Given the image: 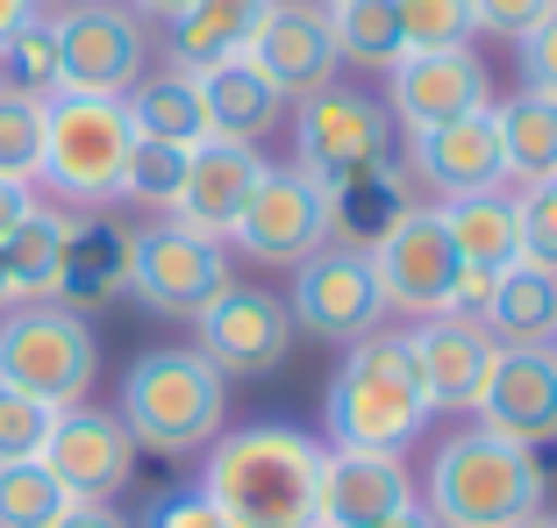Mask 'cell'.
I'll return each instance as SVG.
<instances>
[{
	"label": "cell",
	"instance_id": "cell-1",
	"mask_svg": "<svg viewBox=\"0 0 557 528\" xmlns=\"http://www.w3.org/2000/svg\"><path fill=\"white\" fill-rule=\"evenodd\" d=\"M322 457L329 443L314 436L286 422H250L208 443L194 493L222 507L236 528H322Z\"/></svg>",
	"mask_w": 557,
	"mask_h": 528
},
{
	"label": "cell",
	"instance_id": "cell-2",
	"mask_svg": "<svg viewBox=\"0 0 557 528\" xmlns=\"http://www.w3.org/2000/svg\"><path fill=\"white\" fill-rule=\"evenodd\" d=\"M429 393L414 379V357L400 336L372 329L344 350L336 379L322 393V436L329 450H379V457H408L414 436L429 429Z\"/></svg>",
	"mask_w": 557,
	"mask_h": 528
},
{
	"label": "cell",
	"instance_id": "cell-3",
	"mask_svg": "<svg viewBox=\"0 0 557 528\" xmlns=\"http://www.w3.org/2000/svg\"><path fill=\"white\" fill-rule=\"evenodd\" d=\"M122 429L150 457H194L230 422V379L194 343H164L122 372Z\"/></svg>",
	"mask_w": 557,
	"mask_h": 528
},
{
	"label": "cell",
	"instance_id": "cell-4",
	"mask_svg": "<svg viewBox=\"0 0 557 528\" xmlns=\"http://www.w3.org/2000/svg\"><path fill=\"white\" fill-rule=\"evenodd\" d=\"M429 521L436 528H522L543 514V464L536 450L493 429L443 436L429 457Z\"/></svg>",
	"mask_w": 557,
	"mask_h": 528
},
{
	"label": "cell",
	"instance_id": "cell-5",
	"mask_svg": "<svg viewBox=\"0 0 557 528\" xmlns=\"http://www.w3.org/2000/svg\"><path fill=\"white\" fill-rule=\"evenodd\" d=\"M129 143H136V129H129V115H122V100L50 93L44 100V165H36V186H44L58 208L100 215V208H115V193H122Z\"/></svg>",
	"mask_w": 557,
	"mask_h": 528
},
{
	"label": "cell",
	"instance_id": "cell-6",
	"mask_svg": "<svg viewBox=\"0 0 557 528\" xmlns=\"http://www.w3.org/2000/svg\"><path fill=\"white\" fill-rule=\"evenodd\" d=\"M100 379V336L58 300H15L0 314V386L36 393L44 407H79Z\"/></svg>",
	"mask_w": 557,
	"mask_h": 528
},
{
	"label": "cell",
	"instance_id": "cell-7",
	"mask_svg": "<svg viewBox=\"0 0 557 528\" xmlns=\"http://www.w3.org/2000/svg\"><path fill=\"white\" fill-rule=\"evenodd\" d=\"M294 143H300V172L322 193H336L364 172L394 165V115H386V100L358 93V86H322V93L300 100Z\"/></svg>",
	"mask_w": 557,
	"mask_h": 528
},
{
	"label": "cell",
	"instance_id": "cell-8",
	"mask_svg": "<svg viewBox=\"0 0 557 528\" xmlns=\"http://www.w3.org/2000/svg\"><path fill=\"white\" fill-rule=\"evenodd\" d=\"M372 279H379V300H386V314H408V322H429V314L450 307V286H458V243H450V229H443V208H429V200H414V208H400L386 229L372 236Z\"/></svg>",
	"mask_w": 557,
	"mask_h": 528
},
{
	"label": "cell",
	"instance_id": "cell-9",
	"mask_svg": "<svg viewBox=\"0 0 557 528\" xmlns=\"http://www.w3.org/2000/svg\"><path fill=\"white\" fill-rule=\"evenodd\" d=\"M58 29V72H65V93H100L122 100L150 65V29L136 8L122 0H79L65 15H50Z\"/></svg>",
	"mask_w": 557,
	"mask_h": 528
},
{
	"label": "cell",
	"instance_id": "cell-10",
	"mask_svg": "<svg viewBox=\"0 0 557 528\" xmlns=\"http://www.w3.org/2000/svg\"><path fill=\"white\" fill-rule=\"evenodd\" d=\"M222 286H230V250L222 243L180 229V222L129 229V300H144L150 314L194 322Z\"/></svg>",
	"mask_w": 557,
	"mask_h": 528
},
{
	"label": "cell",
	"instance_id": "cell-11",
	"mask_svg": "<svg viewBox=\"0 0 557 528\" xmlns=\"http://www.w3.org/2000/svg\"><path fill=\"white\" fill-rule=\"evenodd\" d=\"M294 336L300 329H294V314H286V300L264 293V286H236V279L194 314V350L222 379H264V372H278Z\"/></svg>",
	"mask_w": 557,
	"mask_h": 528
},
{
	"label": "cell",
	"instance_id": "cell-12",
	"mask_svg": "<svg viewBox=\"0 0 557 528\" xmlns=\"http://www.w3.org/2000/svg\"><path fill=\"white\" fill-rule=\"evenodd\" d=\"M294 329H308L314 343H358L386 322V300H379V279H372V257L350 243H322L308 264H294Z\"/></svg>",
	"mask_w": 557,
	"mask_h": 528
},
{
	"label": "cell",
	"instance_id": "cell-13",
	"mask_svg": "<svg viewBox=\"0 0 557 528\" xmlns=\"http://www.w3.org/2000/svg\"><path fill=\"white\" fill-rule=\"evenodd\" d=\"M329 236H336V208H329V193L300 165H286V172H264V179H258L250 208L236 215V229H230V243L244 250V257H258V264H308Z\"/></svg>",
	"mask_w": 557,
	"mask_h": 528
},
{
	"label": "cell",
	"instance_id": "cell-14",
	"mask_svg": "<svg viewBox=\"0 0 557 528\" xmlns=\"http://www.w3.org/2000/svg\"><path fill=\"white\" fill-rule=\"evenodd\" d=\"M493 108V79L479 65V50L458 43V50H400L386 65V115L400 129H436V122H458V115H479Z\"/></svg>",
	"mask_w": 557,
	"mask_h": 528
},
{
	"label": "cell",
	"instance_id": "cell-15",
	"mask_svg": "<svg viewBox=\"0 0 557 528\" xmlns=\"http://www.w3.org/2000/svg\"><path fill=\"white\" fill-rule=\"evenodd\" d=\"M44 472L65 486L72 500H115L136 479V436L122 429V414L108 407H65L44 443Z\"/></svg>",
	"mask_w": 557,
	"mask_h": 528
},
{
	"label": "cell",
	"instance_id": "cell-16",
	"mask_svg": "<svg viewBox=\"0 0 557 528\" xmlns=\"http://www.w3.org/2000/svg\"><path fill=\"white\" fill-rule=\"evenodd\" d=\"M264 172H272V165L258 158V143L208 136V143L186 150V179H180V200H172V215H164V222H180V229L208 236V243H230L236 215L250 208V193H258Z\"/></svg>",
	"mask_w": 557,
	"mask_h": 528
},
{
	"label": "cell",
	"instance_id": "cell-17",
	"mask_svg": "<svg viewBox=\"0 0 557 528\" xmlns=\"http://www.w3.org/2000/svg\"><path fill=\"white\" fill-rule=\"evenodd\" d=\"M244 58L286 100H308V93H322V86H336V65H344L336 29H329V8H314V0H272V15L258 22Z\"/></svg>",
	"mask_w": 557,
	"mask_h": 528
},
{
	"label": "cell",
	"instance_id": "cell-18",
	"mask_svg": "<svg viewBox=\"0 0 557 528\" xmlns=\"http://www.w3.org/2000/svg\"><path fill=\"white\" fill-rule=\"evenodd\" d=\"M400 343H408V357H414V379H422L429 407L436 414H479V393H486L493 357H500V343H493L479 322L429 314V322H414Z\"/></svg>",
	"mask_w": 557,
	"mask_h": 528
},
{
	"label": "cell",
	"instance_id": "cell-19",
	"mask_svg": "<svg viewBox=\"0 0 557 528\" xmlns=\"http://www.w3.org/2000/svg\"><path fill=\"white\" fill-rule=\"evenodd\" d=\"M479 429L508 436L522 450L557 443V343L550 350H500L479 393Z\"/></svg>",
	"mask_w": 557,
	"mask_h": 528
},
{
	"label": "cell",
	"instance_id": "cell-20",
	"mask_svg": "<svg viewBox=\"0 0 557 528\" xmlns=\"http://www.w3.org/2000/svg\"><path fill=\"white\" fill-rule=\"evenodd\" d=\"M408 172L422 186H436L443 200H458V193H500V186H508V158H500L493 108L458 115V122H436V129H414Z\"/></svg>",
	"mask_w": 557,
	"mask_h": 528
},
{
	"label": "cell",
	"instance_id": "cell-21",
	"mask_svg": "<svg viewBox=\"0 0 557 528\" xmlns=\"http://www.w3.org/2000/svg\"><path fill=\"white\" fill-rule=\"evenodd\" d=\"M414 500L422 493L400 457H379V450H329L322 457V528H379Z\"/></svg>",
	"mask_w": 557,
	"mask_h": 528
},
{
	"label": "cell",
	"instance_id": "cell-22",
	"mask_svg": "<svg viewBox=\"0 0 557 528\" xmlns=\"http://www.w3.org/2000/svg\"><path fill=\"white\" fill-rule=\"evenodd\" d=\"M264 15H272V0H194L186 15L164 22V58L172 72H208L222 58H244Z\"/></svg>",
	"mask_w": 557,
	"mask_h": 528
},
{
	"label": "cell",
	"instance_id": "cell-23",
	"mask_svg": "<svg viewBox=\"0 0 557 528\" xmlns=\"http://www.w3.org/2000/svg\"><path fill=\"white\" fill-rule=\"evenodd\" d=\"M200 79V100H208V129L230 136V143H264L286 115V93L264 79L250 58H222V65L194 72Z\"/></svg>",
	"mask_w": 557,
	"mask_h": 528
},
{
	"label": "cell",
	"instance_id": "cell-24",
	"mask_svg": "<svg viewBox=\"0 0 557 528\" xmlns=\"http://www.w3.org/2000/svg\"><path fill=\"white\" fill-rule=\"evenodd\" d=\"M479 329L500 350H550L557 343V272L543 264H508L493 279V300L479 314Z\"/></svg>",
	"mask_w": 557,
	"mask_h": 528
},
{
	"label": "cell",
	"instance_id": "cell-25",
	"mask_svg": "<svg viewBox=\"0 0 557 528\" xmlns=\"http://www.w3.org/2000/svg\"><path fill=\"white\" fill-rule=\"evenodd\" d=\"M129 293V229L108 215H86L79 236L65 250V279H58V307L72 314H94L108 300Z\"/></svg>",
	"mask_w": 557,
	"mask_h": 528
},
{
	"label": "cell",
	"instance_id": "cell-26",
	"mask_svg": "<svg viewBox=\"0 0 557 528\" xmlns=\"http://www.w3.org/2000/svg\"><path fill=\"white\" fill-rule=\"evenodd\" d=\"M79 208H58V200H36V215L22 222L8 243H0V257H8V286H15V300H58V279H65V250L72 236H79Z\"/></svg>",
	"mask_w": 557,
	"mask_h": 528
},
{
	"label": "cell",
	"instance_id": "cell-27",
	"mask_svg": "<svg viewBox=\"0 0 557 528\" xmlns=\"http://www.w3.org/2000/svg\"><path fill=\"white\" fill-rule=\"evenodd\" d=\"M122 115H129V129L136 136H150V143H180V150H194V143H208V100H200V79L194 72H158V79H136L129 93H122Z\"/></svg>",
	"mask_w": 557,
	"mask_h": 528
},
{
	"label": "cell",
	"instance_id": "cell-28",
	"mask_svg": "<svg viewBox=\"0 0 557 528\" xmlns=\"http://www.w3.org/2000/svg\"><path fill=\"white\" fill-rule=\"evenodd\" d=\"M443 229L458 243V264L472 272H508L522 264V222H515V193H458L443 200Z\"/></svg>",
	"mask_w": 557,
	"mask_h": 528
},
{
	"label": "cell",
	"instance_id": "cell-29",
	"mask_svg": "<svg viewBox=\"0 0 557 528\" xmlns=\"http://www.w3.org/2000/svg\"><path fill=\"white\" fill-rule=\"evenodd\" d=\"M493 129H500V158H508V179H522V186L557 179V100H550V93L493 100Z\"/></svg>",
	"mask_w": 557,
	"mask_h": 528
},
{
	"label": "cell",
	"instance_id": "cell-30",
	"mask_svg": "<svg viewBox=\"0 0 557 528\" xmlns=\"http://www.w3.org/2000/svg\"><path fill=\"white\" fill-rule=\"evenodd\" d=\"M329 29H336V50H344L350 65H372V72H386L408 50L394 0H336L329 8Z\"/></svg>",
	"mask_w": 557,
	"mask_h": 528
},
{
	"label": "cell",
	"instance_id": "cell-31",
	"mask_svg": "<svg viewBox=\"0 0 557 528\" xmlns=\"http://www.w3.org/2000/svg\"><path fill=\"white\" fill-rule=\"evenodd\" d=\"M0 93H29V100L65 93V72H58V29H50V15H36L22 36L0 43Z\"/></svg>",
	"mask_w": 557,
	"mask_h": 528
},
{
	"label": "cell",
	"instance_id": "cell-32",
	"mask_svg": "<svg viewBox=\"0 0 557 528\" xmlns=\"http://www.w3.org/2000/svg\"><path fill=\"white\" fill-rule=\"evenodd\" d=\"M65 507H72V493L44 472V457L0 464V528H58Z\"/></svg>",
	"mask_w": 557,
	"mask_h": 528
},
{
	"label": "cell",
	"instance_id": "cell-33",
	"mask_svg": "<svg viewBox=\"0 0 557 528\" xmlns=\"http://www.w3.org/2000/svg\"><path fill=\"white\" fill-rule=\"evenodd\" d=\"M180 179H186V150H180V143H150V136H136L115 200H129V208H164V215H172Z\"/></svg>",
	"mask_w": 557,
	"mask_h": 528
},
{
	"label": "cell",
	"instance_id": "cell-34",
	"mask_svg": "<svg viewBox=\"0 0 557 528\" xmlns=\"http://www.w3.org/2000/svg\"><path fill=\"white\" fill-rule=\"evenodd\" d=\"M44 165V100L0 93V179H29Z\"/></svg>",
	"mask_w": 557,
	"mask_h": 528
},
{
	"label": "cell",
	"instance_id": "cell-35",
	"mask_svg": "<svg viewBox=\"0 0 557 528\" xmlns=\"http://www.w3.org/2000/svg\"><path fill=\"white\" fill-rule=\"evenodd\" d=\"M58 414H65V407H44L36 393L0 386V464H29V457H44L50 429H58Z\"/></svg>",
	"mask_w": 557,
	"mask_h": 528
},
{
	"label": "cell",
	"instance_id": "cell-36",
	"mask_svg": "<svg viewBox=\"0 0 557 528\" xmlns=\"http://www.w3.org/2000/svg\"><path fill=\"white\" fill-rule=\"evenodd\" d=\"M400 8V36L408 50H458L472 43V0H394Z\"/></svg>",
	"mask_w": 557,
	"mask_h": 528
},
{
	"label": "cell",
	"instance_id": "cell-37",
	"mask_svg": "<svg viewBox=\"0 0 557 528\" xmlns=\"http://www.w3.org/2000/svg\"><path fill=\"white\" fill-rule=\"evenodd\" d=\"M515 222H522V264L557 272V179L522 186L515 193Z\"/></svg>",
	"mask_w": 557,
	"mask_h": 528
},
{
	"label": "cell",
	"instance_id": "cell-38",
	"mask_svg": "<svg viewBox=\"0 0 557 528\" xmlns=\"http://www.w3.org/2000/svg\"><path fill=\"white\" fill-rule=\"evenodd\" d=\"M515 50H522L529 93H550V100H557V8H550V15H543L529 36H515Z\"/></svg>",
	"mask_w": 557,
	"mask_h": 528
},
{
	"label": "cell",
	"instance_id": "cell-39",
	"mask_svg": "<svg viewBox=\"0 0 557 528\" xmlns=\"http://www.w3.org/2000/svg\"><path fill=\"white\" fill-rule=\"evenodd\" d=\"M557 0H472V29L479 36H529Z\"/></svg>",
	"mask_w": 557,
	"mask_h": 528
},
{
	"label": "cell",
	"instance_id": "cell-40",
	"mask_svg": "<svg viewBox=\"0 0 557 528\" xmlns=\"http://www.w3.org/2000/svg\"><path fill=\"white\" fill-rule=\"evenodd\" d=\"M144 528H236L222 507H208L200 493H164L158 507H150V521Z\"/></svg>",
	"mask_w": 557,
	"mask_h": 528
},
{
	"label": "cell",
	"instance_id": "cell-41",
	"mask_svg": "<svg viewBox=\"0 0 557 528\" xmlns=\"http://www.w3.org/2000/svg\"><path fill=\"white\" fill-rule=\"evenodd\" d=\"M36 200H44V193H36L29 179H0V243H8V236L36 215Z\"/></svg>",
	"mask_w": 557,
	"mask_h": 528
},
{
	"label": "cell",
	"instance_id": "cell-42",
	"mask_svg": "<svg viewBox=\"0 0 557 528\" xmlns=\"http://www.w3.org/2000/svg\"><path fill=\"white\" fill-rule=\"evenodd\" d=\"M58 528H136V521L115 507V500H72V507L58 514Z\"/></svg>",
	"mask_w": 557,
	"mask_h": 528
},
{
	"label": "cell",
	"instance_id": "cell-43",
	"mask_svg": "<svg viewBox=\"0 0 557 528\" xmlns=\"http://www.w3.org/2000/svg\"><path fill=\"white\" fill-rule=\"evenodd\" d=\"M36 22V0H0V43H8V36H22Z\"/></svg>",
	"mask_w": 557,
	"mask_h": 528
},
{
	"label": "cell",
	"instance_id": "cell-44",
	"mask_svg": "<svg viewBox=\"0 0 557 528\" xmlns=\"http://www.w3.org/2000/svg\"><path fill=\"white\" fill-rule=\"evenodd\" d=\"M379 528H436V521H429V507H422V500H414V507L386 514V521H379Z\"/></svg>",
	"mask_w": 557,
	"mask_h": 528
},
{
	"label": "cell",
	"instance_id": "cell-45",
	"mask_svg": "<svg viewBox=\"0 0 557 528\" xmlns=\"http://www.w3.org/2000/svg\"><path fill=\"white\" fill-rule=\"evenodd\" d=\"M194 0H136V15H158V22H172V15H186Z\"/></svg>",
	"mask_w": 557,
	"mask_h": 528
},
{
	"label": "cell",
	"instance_id": "cell-46",
	"mask_svg": "<svg viewBox=\"0 0 557 528\" xmlns=\"http://www.w3.org/2000/svg\"><path fill=\"white\" fill-rule=\"evenodd\" d=\"M15 307V286H8V257H0V314Z\"/></svg>",
	"mask_w": 557,
	"mask_h": 528
},
{
	"label": "cell",
	"instance_id": "cell-47",
	"mask_svg": "<svg viewBox=\"0 0 557 528\" xmlns=\"http://www.w3.org/2000/svg\"><path fill=\"white\" fill-rule=\"evenodd\" d=\"M65 8H79V0H36V15H65Z\"/></svg>",
	"mask_w": 557,
	"mask_h": 528
},
{
	"label": "cell",
	"instance_id": "cell-48",
	"mask_svg": "<svg viewBox=\"0 0 557 528\" xmlns=\"http://www.w3.org/2000/svg\"><path fill=\"white\" fill-rule=\"evenodd\" d=\"M522 528H557V514H550V507H543V514H529V521H522Z\"/></svg>",
	"mask_w": 557,
	"mask_h": 528
},
{
	"label": "cell",
	"instance_id": "cell-49",
	"mask_svg": "<svg viewBox=\"0 0 557 528\" xmlns=\"http://www.w3.org/2000/svg\"><path fill=\"white\" fill-rule=\"evenodd\" d=\"M314 8H336V0H314Z\"/></svg>",
	"mask_w": 557,
	"mask_h": 528
},
{
	"label": "cell",
	"instance_id": "cell-50",
	"mask_svg": "<svg viewBox=\"0 0 557 528\" xmlns=\"http://www.w3.org/2000/svg\"><path fill=\"white\" fill-rule=\"evenodd\" d=\"M122 8H136V0H122Z\"/></svg>",
	"mask_w": 557,
	"mask_h": 528
}]
</instances>
